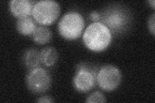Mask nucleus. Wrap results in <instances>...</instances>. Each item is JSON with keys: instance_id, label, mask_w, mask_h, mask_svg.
I'll list each match as a JSON object with an SVG mask.
<instances>
[{"instance_id": "nucleus-12", "label": "nucleus", "mask_w": 155, "mask_h": 103, "mask_svg": "<svg viewBox=\"0 0 155 103\" xmlns=\"http://www.w3.org/2000/svg\"><path fill=\"white\" fill-rule=\"evenodd\" d=\"M32 38L35 43L43 45L50 41L52 38V33L47 27L39 26L36 27L32 34Z\"/></svg>"}, {"instance_id": "nucleus-13", "label": "nucleus", "mask_w": 155, "mask_h": 103, "mask_svg": "<svg viewBox=\"0 0 155 103\" xmlns=\"http://www.w3.org/2000/svg\"><path fill=\"white\" fill-rule=\"evenodd\" d=\"M106 101V98L102 93L100 92H95L87 97L85 102L89 103H94L105 102Z\"/></svg>"}, {"instance_id": "nucleus-5", "label": "nucleus", "mask_w": 155, "mask_h": 103, "mask_svg": "<svg viewBox=\"0 0 155 103\" xmlns=\"http://www.w3.org/2000/svg\"><path fill=\"white\" fill-rule=\"evenodd\" d=\"M52 79L49 72L42 68L31 70L26 77L28 89L35 94H42L49 89Z\"/></svg>"}, {"instance_id": "nucleus-17", "label": "nucleus", "mask_w": 155, "mask_h": 103, "mask_svg": "<svg viewBox=\"0 0 155 103\" xmlns=\"http://www.w3.org/2000/svg\"><path fill=\"white\" fill-rule=\"evenodd\" d=\"M149 3L150 5H151V7H152L153 8H154V7H155V2L154 1V0H152V1H149Z\"/></svg>"}, {"instance_id": "nucleus-1", "label": "nucleus", "mask_w": 155, "mask_h": 103, "mask_svg": "<svg viewBox=\"0 0 155 103\" xmlns=\"http://www.w3.org/2000/svg\"><path fill=\"white\" fill-rule=\"evenodd\" d=\"M84 45L90 50L100 52L107 48L112 41V33L101 22H93L87 27L83 36Z\"/></svg>"}, {"instance_id": "nucleus-14", "label": "nucleus", "mask_w": 155, "mask_h": 103, "mask_svg": "<svg viewBox=\"0 0 155 103\" xmlns=\"http://www.w3.org/2000/svg\"><path fill=\"white\" fill-rule=\"evenodd\" d=\"M155 15L154 14H153L151 16H150L148 19V22H147V25L149 30L153 36H154L155 34Z\"/></svg>"}, {"instance_id": "nucleus-11", "label": "nucleus", "mask_w": 155, "mask_h": 103, "mask_svg": "<svg viewBox=\"0 0 155 103\" xmlns=\"http://www.w3.org/2000/svg\"><path fill=\"white\" fill-rule=\"evenodd\" d=\"M40 58L41 62L45 66H52L58 61V51L53 47H45L40 52Z\"/></svg>"}, {"instance_id": "nucleus-2", "label": "nucleus", "mask_w": 155, "mask_h": 103, "mask_svg": "<svg viewBox=\"0 0 155 103\" xmlns=\"http://www.w3.org/2000/svg\"><path fill=\"white\" fill-rule=\"evenodd\" d=\"M101 23L115 34L124 32L128 28L130 21L129 13L123 8L113 7L100 14Z\"/></svg>"}, {"instance_id": "nucleus-7", "label": "nucleus", "mask_w": 155, "mask_h": 103, "mask_svg": "<svg viewBox=\"0 0 155 103\" xmlns=\"http://www.w3.org/2000/svg\"><path fill=\"white\" fill-rule=\"evenodd\" d=\"M77 68L73 79L75 89L83 93L93 90L96 82V71L84 64H81Z\"/></svg>"}, {"instance_id": "nucleus-8", "label": "nucleus", "mask_w": 155, "mask_h": 103, "mask_svg": "<svg viewBox=\"0 0 155 103\" xmlns=\"http://www.w3.org/2000/svg\"><path fill=\"white\" fill-rule=\"evenodd\" d=\"M32 3L28 0H12L9 2V9L12 15L18 19L28 17L32 13Z\"/></svg>"}, {"instance_id": "nucleus-4", "label": "nucleus", "mask_w": 155, "mask_h": 103, "mask_svg": "<svg viewBox=\"0 0 155 103\" xmlns=\"http://www.w3.org/2000/svg\"><path fill=\"white\" fill-rule=\"evenodd\" d=\"M60 14V6L52 0L38 2L34 5L32 16L35 20L41 25H49L54 23Z\"/></svg>"}, {"instance_id": "nucleus-10", "label": "nucleus", "mask_w": 155, "mask_h": 103, "mask_svg": "<svg viewBox=\"0 0 155 103\" xmlns=\"http://www.w3.org/2000/svg\"><path fill=\"white\" fill-rule=\"evenodd\" d=\"M23 62L31 70L38 68L41 63L40 52L33 48L28 49L24 53Z\"/></svg>"}, {"instance_id": "nucleus-3", "label": "nucleus", "mask_w": 155, "mask_h": 103, "mask_svg": "<svg viewBox=\"0 0 155 103\" xmlns=\"http://www.w3.org/2000/svg\"><path fill=\"white\" fill-rule=\"evenodd\" d=\"M84 26V19L80 13L69 12L60 19L58 23V31L66 40H74L81 36Z\"/></svg>"}, {"instance_id": "nucleus-16", "label": "nucleus", "mask_w": 155, "mask_h": 103, "mask_svg": "<svg viewBox=\"0 0 155 103\" xmlns=\"http://www.w3.org/2000/svg\"><path fill=\"white\" fill-rule=\"evenodd\" d=\"M100 14H99L98 12H97L96 11H94L92 12L90 14H89V18L91 20L93 21L94 22H98L99 20H100Z\"/></svg>"}, {"instance_id": "nucleus-6", "label": "nucleus", "mask_w": 155, "mask_h": 103, "mask_svg": "<svg viewBox=\"0 0 155 103\" xmlns=\"http://www.w3.org/2000/svg\"><path fill=\"white\" fill-rule=\"evenodd\" d=\"M122 73L113 65H105L101 68L96 76V82L101 90L111 92L116 90L122 82Z\"/></svg>"}, {"instance_id": "nucleus-9", "label": "nucleus", "mask_w": 155, "mask_h": 103, "mask_svg": "<svg viewBox=\"0 0 155 103\" xmlns=\"http://www.w3.org/2000/svg\"><path fill=\"white\" fill-rule=\"evenodd\" d=\"M17 30L23 36L31 35L36 28L35 21L30 17L19 18L16 23Z\"/></svg>"}, {"instance_id": "nucleus-15", "label": "nucleus", "mask_w": 155, "mask_h": 103, "mask_svg": "<svg viewBox=\"0 0 155 103\" xmlns=\"http://www.w3.org/2000/svg\"><path fill=\"white\" fill-rule=\"evenodd\" d=\"M37 102L39 103H52L54 102V100H53V98L51 96L44 95L39 98Z\"/></svg>"}]
</instances>
